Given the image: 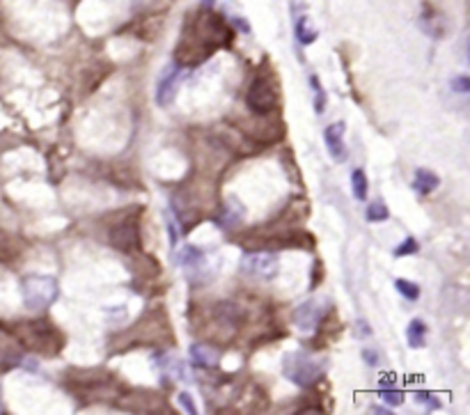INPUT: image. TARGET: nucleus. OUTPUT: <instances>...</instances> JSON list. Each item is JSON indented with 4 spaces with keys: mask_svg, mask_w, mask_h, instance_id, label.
<instances>
[{
    "mask_svg": "<svg viewBox=\"0 0 470 415\" xmlns=\"http://www.w3.org/2000/svg\"><path fill=\"white\" fill-rule=\"evenodd\" d=\"M229 34L232 30L216 12H198L193 17V30L186 28L179 46L174 48V60L179 62V67L200 65L218 46L229 44Z\"/></svg>",
    "mask_w": 470,
    "mask_h": 415,
    "instance_id": "1",
    "label": "nucleus"
},
{
    "mask_svg": "<svg viewBox=\"0 0 470 415\" xmlns=\"http://www.w3.org/2000/svg\"><path fill=\"white\" fill-rule=\"evenodd\" d=\"M17 337L28 349L37 351L41 356H58L65 347V335L51 319H34L19 323Z\"/></svg>",
    "mask_w": 470,
    "mask_h": 415,
    "instance_id": "2",
    "label": "nucleus"
},
{
    "mask_svg": "<svg viewBox=\"0 0 470 415\" xmlns=\"http://www.w3.org/2000/svg\"><path fill=\"white\" fill-rule=\"evenodd\" d=\"M283 374L300 388H312L326 374V361L314 358L307 351H289L283 358Z\"/></svg>",
    "mask_w": 470,
    "mask_h": 415,
    "instance_id": "3",
    "label": "nucleus"
},
{
    "mask_svg": "<svg viewBox=\"0 0 470 415\" xmlns=\"http://www.w3.org/2000/svg\"><path fill=\"white\" fill-rule=\"evenodd\" d=\"M245 103L255 115H271L280 105V90L278 83L271 74L259 72L255 79L250 81L248 94H245Z\"/></svg>",
    "mask_w": 470,
    "mask_h": 415,
    "instance_id": "4",
    "label": "nucleus"
},
{
    "mask_svg": "<svg viewBox=\"0 0 470 415\" xmlns=\"http://www.w3.org/2000/svg\"><path fill=\"white\" fill-rule=\"evenodd\" d=\"M60 294L58 280L51 276H30L23 280V303L28 310L41 312L55 303Z\"/></svg>",
    "mask_w": 470,
    "mask_h": 415,
    "instance_id": "5",
    "label": "nucleus"
},
{
    "mask_svg": "<svg viewBox=\"0 0 470 415\" xmlns=\"http://www.w3.org/2000/svg\"><path fill=\"white\" fill-rule=\"evenodd\" d=\"M241 273L250 280H259V283H271L280 273V257L273 250H255L245 252L241 257Z\"/></svg>",
    "mask_w": 470,
    "mask_h": 415,
    "instance_id": "6",
    "label": "nucleus"
},
{
    "mask_svg": "<svg viewBox=\"0 0 470 415\" xmlns=\"http://www.w3.org/2000/svg\"><path fill=\"white\" fill-rule=\"evenodd\" d=\"M108 241L119 252H129V255H138L143 252V241H140V218L136 214L124 216L122 221L115 223L108 232Z\"/></svg>",
    "mask_w": 470,
    "mask_h": 415,
    "instance_id": "7",
    "label": "nucleus"
},
{
    "mask_svg": "<svg viewBox=\"0 0 470 415\" xmlns=\"http://www.w3.org/2000/svg\"><path fill=\"white\" fill-rule=\"evenodd\" d=\"M326 301L324 298H310L305 301V303H300L296 310L292 314V321L294 326L305 330V333H312V330L319 328L321 319L326 316Z\"/></svg>",
    "mask_w": 470,
    "mask_h": 415,
    "instance_id": "8",
    "label": "nucleus"
},
{
    "mask_svg": "<svg viewBox=\"0 0 470 415\" xmlns=\"http://www.w3.org/2000/svg\"><path fill=\"white\" fill-rule=\"evenodd\" d=\"M212 316L214 321L218 323V328H225V330H238L248 319V310H245L243 305L234 303V301H218L214 307H212Z\"/></svg>",
    "mask_w": 470,
    "mask_h": 415,
    "instance_id": "9",
    "label": "nucleus"
},
{
    "mask_svg": "<svg viewBox=\"0 0 470 415\" xmlns=\"http://www.w3.org/2000/svg\"><path fill=\"white\" fill-rule=\"evenodd\" d=\"M345 131H347V124L345 122H333L326 126L324 131V140H326V150L328 154L333 156V161H342L347 159V145H345Z\"/></svg>",
    "mask_w": 470,
    "mask_h": 415,
    "instance_id": "10",
    "label": "nucleus"
},
{
    "mask_svg": "<svg viewBox=\"0 0 470 415\" xmlns=\"http://www.w3.org/2000/svg\"><path fill=\"white\" fill-rule=\"evenodd\" d=\"M191 363L200 370H214L221 363V351L212 344H193L191 347Z\"/></svg>",
    "mask_w": 470,
    "mask_h": 415,
    "instance_id": "11",
    "label": "nucleus"
},
{
    "mask_svg": "<svg viewBox=\"0 0 470 415\" xmlns=\"http://www.w3.org/2000/svg\"><path fill=\"white\" fill-rule=\"evenodd\" d=\"M243 214H245V209L241 207V202H238L236 198H232V200H227L225 205L221 207L218 216H216V223H218L221 227H225V230H232L243 221Z\"/></svg>",
    "mask_w": 470,
    "mask_h": 415,
    "instance_id": "12",
    "label": "nucleus"
},
{
    "mask_svg": "<svg viewBox=\"0 0 470 415\" xmlns=\"http://www.w3.org/2000/svg\"><path fill=\"white\" fill-rule=\"evenodd\" d=\"M179 74H181V69H172V72H167L163 79L159 81V88H156V101H159V105H170L172 103L174 94H177Z\"/></svg>",
    "mask_w": 470,
    "mask_h": 415,
    "instance_id": "13",
    "label": "nucleus"
},
{
    "mask_svg": "<svg viewBox=\"0 0 470 415\" xmlns=\"http://www.w3.org/2000/svg\"><path fill=\"white\" fill-rule=\"evenodd\" d=\"M177 264H181L191 273H202V271H207V255L200 248L186 245V248L177 255Z\"/></svg>",
    "mask_w": 470,
    "mask_h": 415,
    "instance_id": "14",
    "label": "nucleus"
},
{
    "mask_svg": "<svg viewBox=\"0 0 470 415\" xmlns=\"http://www.w3.org/2000/svg\"><path fill=\"white\" fill-rule=\"evenodd\" d=\"M438 184H440V179H438L436 172L427 170V168H418L416 170V177H413V191H416L418 195H422L425 198V195L436 191Z\"/></svg>",
    "mask_w": 470,
    "mask_h": 415,
    "instance_id": "15",
    "label": "nucleus"
},
{
    "mask_svg": "<svg viewBox=\"0 0 470 415\" xmlns=\"http://www.w3.org/2000/svg\"><path fill=\"white\" fill-rule=\"evenodd\" d=\"M159 367L163 370L167 376L177 378V381H188V372H186V365H184V361H179L177 356H172V354H165V356H161V363H159Z\"/></svg>",
    "mask_w": 470,
    "mask_h": 415,
    "instance_id": "16",
    "label": "nucleus"
},
{
    "mask_svg": "<svg viewBox=\"0 0 470 415\" xmlns=\"http://www.w3.org/2000/svg\"><path fill=\"white\" fill-rule=\"evenodd\" d=\"M406 340H409V347L413 349H422L427 344V326L422 319H413L406 328Z\"/></svg>",
    "mask_w": 470,
    "mask_h": 415,
    "instance_id": "17",
    "label": "nucleus"
},
{
    "mask_svg": "<svg viewBox=\"0 0 470 415\" xmlns=\"http://www.w3.org/2000/svg\"><path fill=\"white\" fill-rule=\"evenodd\" d=\"M365 218H367L369 223H385L390 218V209L383 200H376L367 207V211H365Z\"/></svg>",
    "mask_w": 470,
    "mask_h": 415,
    "instance_id": "18",
    "label": "nucleus"
},
{
    "mask_svg": "<svg viewBox=\"0 0 470 415\" xmlns=\"http://www.w3.org/2000/svg\"><path fill=\"white\" fill-rule=\"evenodd\" d=\"M351 188H354V198L356 200H367V193H369V184H367V177H365V172L358 168L351 174Z\"/></svg>",
    "mask_w": 470,
    "mask_h": 415,
    "instance_id": "19",
    "label": "nucleus"
},
{
    "mask_svg": "<svg viewBox=\"0 0 470 415\" xmlns=\"http://www.w3.org/2000/svg\"><path fill=\"white\" fill-rule=\"evenodd\" d=\"M296 39L300 41L303 46L312 44L314 39H317V30L310 26V21H307V17H300L298 23H296Z\"/></svg>",
    "mask_w": 470,
    "mask_h": 415,
    "instance_id": "20",
    "label": "nucleus"
},
{
    "mask_svg": "<svg viewBox=\"0 0 470 415\" xmlns=\"http://www.w3.org/2000/svg\"><path fill=\"white\" fill-rule=\"evenodd\" d=\"M395 290L402 294L406 301H418L420 298V287L416 283H411V280H404V278L395 280Z\"/></svg>",
    "mask_w": 470,
    "mask_h": 415,
    "instance_id": "21",
    "label": "nucleus"
},
{
    "mask_svg": "<svg viewBox=\"0 0 470 415\" xmlns=\"http://www.w3.org/2000/svg\"><path fill=\"white\" fill-rule=\"evenodd\" d=\"M310 85L314 90V112H317V115H321V112L326 110V92H324V88L319 85L317 76H312V79H310Z\"/></svg>",
    "mask_w": 470,
    "mask_h": 415,
    "instance_id": "22",
    "label": "nucleus"
},
{
    "mask_svg": "<svg viewBox=\"0 0 470 415\" xmlns=\"http://www.w3.org/2000/svg\"><path fill=\"white\" fill-rule=\"evenodd\" d=\"M420 250V243L416 241V236H406L402 243L395 248V257H409V255H416Z\"/></svg>",
    "mask_w": 470,
    "mask_h": 415,
    "instance_id": "23",
    "label": "nucleus"
},
{
    "mask_svg": "<svg viewBox=\"0 0 470 415\" xmlns=\"http://www.w3.org/2000/svg\"><path fill=\"white\" fill-rule=\"evenodd\" d=\"M381 399H385V404H390V406H399L404 402V392L402 390H390V388H381Z\"/></svg>",
    "mask_w": 470,
    "mask_h": 415,
    "instance_id": "24",
    "label": "nucleus"
},
{
    "mask_svg": "<svg viewBox=\"0 0 470 415\" xmlns=\"http://www.w3.org/2000/svg\"><path fill=\"white\" fill-rule=\"evenodd\" d=\"M416 399H418L420 404H425L427 409H440V402L436 399V395H433V392L418 390V392H416Z\"/></svg>",
    "mask_w": 470,
    "mask_h": 415,
    "instance_id": "25",
    "label": "nucleus"
},
{
    "mask_svg": "<svg viewBox=\"0 0 470 415\" xmlns=\"http://www.w3.org/2000/svg\"><path fill=\"white\" fill-rule=\"evenodd\" d=\"M165 223H167V232H170V248L174 250L177 248V239L181 236V227L174 225V216H170V214L165 216Z\"/></svg>",
    "mask_w": 470,
    "mask_h": 415,
    "instance_id": "26",
    "label": "nucleus"
},
{
    "mask_svg": "<svg viewBox=\"0 0 470 415\" xmlns=\"http://www.w3.org/2000/svg\"><path fill=\"white\" fill-rule=\"evenodd\" d=\"M450 85H452L454 92H461V94L470 92V79H468V76H454Z\"/></svg>",
    "mask_w": 470,
    "mask_h": 415,
    "instance_id": "27",
    "label": "nucleus"
},
{
    "mask_svg": "<svg viewBox=\"0 0 470 415\" xmlns=\"http://www.w3.org/2000/svg\"><path fill=\"white\" fill-rule=\"evenodd\" d=\"M177 402L184 406V411L188 413V415H195L198 413V406H195V402H193V397L188 395V392H179V397H177Z\"/></svg>",
    "mask_w": 470,
    "mask_h": 415,
    "instance_id": "28",
    "label": "nucleus"
},
{
    "mask_svg": "<svg viewBox=\"0 0 470 415\" xmlns=\"http://www.w3.org/2000/svg\"><path fill=\"white\" fill-rule=\"evenodd\" d=\"M12 255H14V252H12L10 241H7L5 234H0V259H10Z\"/></svg>",
    "mask_w": 470,
    "mask_h": 415,
    "instance_id": "29",
    "label": "nucleus"
},
{
    "mask_svg": "<svg viewBox=\"0 0 470 415\" xmlns=\"http://www.w3.org/2000/svg\"><path fill=\"white\" fill-rule=\"evenodd\" d=\"M362 358H365V363H367L369 367H378V354H376V351L362 349Z\"/></svg>",
    "mask_w": 470,
    "mask_h": 415,
    "instance_id": "30",
    "label": "nucleus"
},
{
    "mask_svg": "<svg viewBox=\"0 0 470 415\" xmlns=\"http://www.w3.org/2000/svg\"><path fill=\"white\" fill-rule=\"evenodd\" d=\"M232 26L241 28V32H250V26L245 23V21H241V19H234V21H232Z\"/></svg>",
    "mask_w": 470,
    "mask_h": 415,
    "instance_id": "31",
    "label": "nucleus"
},
{
    "mask_svg": "<svg viewBox=\"0 0 470 415\" xmlns=\"http://www.w3.org/2000/svg\"><path fill=\"white\" fill-rule=\"evenodd\" d=\"M369 413H381V415H388V413H390V409H383V406H371Z\"/></svg>",
    "mask_w": 470,
    "mask_h": 415,
    "instance_id": "32",
    "label": "nucleus"
},
{
    "mask_svg": "<svg viewBox=\"0 0 470 415\" xmlns=\"http://www.w3.org/2000/svg\"><path fill=\"white\" fill-rule=\"evenodd\" d=\"M358 330H362V335H369V328H367V323H365V321H358Z\"/></svg>",
    "mask_w": 470,
    "mask_h": 415,
    "instance_id": "33",
    "label": "nucleus"
}]
</instances>
